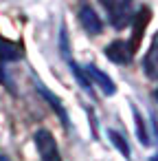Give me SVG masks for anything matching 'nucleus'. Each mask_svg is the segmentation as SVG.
I'll use <instances>...</instances> for the list:
<instances>
[{"label": "nucleus", "mask_w": 158, "mask_h": 161, "mask_svg": "<svg viewBox=\"0 0 158 161\" xmlns=\"http://www.w3.org/2000/svg\"><path fill=\"white\" fill-rule=\"evenodd\" d=\"M33 141H35V148H38L40 161H62V154H59L57 141H55V137L51 135V130H46V128L35 130Z\"/></svg>", "instance_id": "obj_1"}, {"label": "nucleus", "mask_w": 158, "mask_h": 161, "mask_svg": "<svg viewBox=\"0 0 158 161\" xmlns=\"http://www.w3.org/2000/svg\"><path fill=\"white\" fill-rule=\"evenodd\" d=\"M110 22L116 29H123L132 20V0H105Z\"/></svg>", "instance_id": "obj_2"}, {"label": "nucleus", "mask_w": 158, "mask_h": 161, "mask_svg": "<svg viewBox=\"0 0 158 161\" xmlns=\"http://www.w3.org/2000/svg\"><path fill=\"white\" fill-rule=\"evenodd\" d=\"M84 73L88 75V80H90L92 88H94V86H99L103 95L112 97V95L116 93V86H114L112 77H108V75H105V73H103V71H101L99 66H94V64H88V66L84 69Z\"/></svg>", "instance_id": "obj_3"}, {"label": "nucleus", "mask_w": 158, "mask_h": 161, "mask_svg": "<svg viewBox=\"0 0 158 161\" xmlns=\"http://www.w3.org/2000/svg\"><path fill=\"white\" fill-rule=\"evenodd\" d=\"M105 58L114 64H130L132 62V47L125 40H114L103 49Z\"/></svg>", "instance_id": "obj_4"}, {"label": "nucleus", "mask_w": 158, "mask_h": 161, "mask_svg": "<svg viewBox=\"0 0 158 161\" xmlns=\"http://www.w3.org/2000/svg\"><path fill=\"white\" fill-rule=\"evenodd\" d=\"M79 25H81L84 31L90 33V36H99V33L103 31L101 18L97 16V11H94L90 5H84V7L79 9Z\"/></svg>", "instance_id": "obj_5"}, {"label": "nucleus", "mask_w": 158, "mask_h": 161, "mask_svg": "<svg viewBox=\"0 0 158 161\" xmlns=\"http://www.w3.org/2000/svg\"><path fill=\"white\" fill-rule=\"evenodd\" d=\"M33 84H35V91H38V93H40V95H42L48 104H51V108L59 115L62 124H64L66 128H70V124H68V115H66V108L62 106V99H59V97H55V95H53V93H51V91H48V88H46L40 80H38V77H33Z\"/></svg>", "instance_id": "obj_6"}, {"label": "nucleus", "mask_w": 158, "mask_h": 161, "mask_svg": "<svg viewBox=\"0 0 158 161\" xmlns=\"http://www.w3.org/2000/svg\"><path fill=\"white\" fill-rule=\"evenodd\" d=\"M143 69H145V75L151 77V80H158V36L154 38L149 51L145 53V60H143Z\"/></svg>", "instance_id": "obj_7"}, {"label": "nucleus", "mask_w": 158, "mask_h": 161, "mask_svg": "<svg viewBox=\"0 0 158 161\" xmlns=\"http://www.w3.org/2000/svg\"><path fill=\"white\" fill-rule=\"evenodd\" d=\"M22 58V47L11 42V40H5L0 38V64H9V62H16Z\"/></svg>", "instance_id": "obj_8"}, {"label": "nucleus", "mask_w": 158, "mask_h": 161, "mask_svg": "<svg viewBox=\"0 0 158 161\" xmlns=\"http://www.w3.org/2000/svg\"><path fill=\"white\" fill-rule=\"evenodd\" d=\"M66 62H68V66H70V73H73V75H75V80L79 82V86H81L90 97H94V88H92V84H90V80H88V75L84 73V69H81L75 60H66Z\"/></svg>", "instance_id": "obj_9"}, {"label": "nucleus", "mask_w": 158, "mask_h": 161, "mask_svg": "<svg viewBox=\"0 0 158 161\" xmlns=\"http://www.w3.org/2000/svg\"><path fill=\"white\" fill-rule=\"evenodd\" d=\"M108 137H110V141L114 143V148H116V150H119V152H121V154H123L125 159H130V157H132L130 143H127V139H125V137H123L121 132H116L114 128H110V130H108Z\"/></svg>", "instance_id": "obj_10"}, {"label": "nucleus", "mask_w": 158, "mask_h": 161, "mask_svg": "<svg viewBox=\"0 0 158 161\" xmlns=\"http://www.w3.org/2000/svg\"><path fill=\"white\" fill-rule=\"evenodd\" d=\"M132 113H134V121H136V135H138V141H140L143 146H149V135H147V126H145V121H143V117H140L138 108H136V106H132Z\"/></svg>", "instance_id": "obj_11"}, {"label": "nucleus", "mask_w": 158, "mask_h": 161, "mask_svg": "<svg viewBox=\"0 0 158 161\" xmlns=\"http://www.w3.org/2000/svg\"><path fill=\"white\" fill-rule=\"evenodd\" d=\"M0 161H9V159H7V157H5V154H0Z\"/></svg>", "instance_id": "obj_12"}, {"label": "nucleus", "mask_w": 158, "mask_h": 161, "mask_svg": "<svg viewBox=\"0 0 158 161\" xmlns=\"http://www.w3.org/2000/svg\"><path fill=\"white\" fill-rule=\"evenodd\" d=\"M149 161H158V154H154V157H151V159H149Z\"/></svg>", "instance_id": "obj_13"}, {"label": "nucleus", "mask_w": 158, "mask_h": 161, "mask_svg": "<svg viewBox=\"0 0 158 161\" xmlns=\"http://www.w3.org/2000/svg\"><path fill=\"white\" fill-rule=\"evenodd\" d=\"M156 99H158V88H156Z\"/></svg>", "instance_id": "obj_14"}]
</instances>
